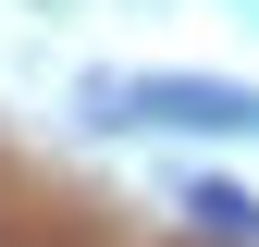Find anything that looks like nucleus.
<instances>
[{"mask_svg":"<svg viewBox=\"0 0 259 247\" xmlns=\"http://www.w3.org/2000/svg\"><path fill=\"white\" fill-rule=\"evenodd\" d=\"M111 124H259V87H210V74H136V87H99Z\"/></svg>","mask_w":259,"mask_h":247,"instance_id":"obj_1","label":"nucleus"},{"mask_svg":"<svg viewBox=\"0 0 259 247\" xmlns=\"http://www.w3.org/2000/svg\"><path fill=\"white\" fill-rule=\"evenodd\" d=\"M185 210H198V235H222V247L259 235V198H247V185H185Z\"/></svg>","mask_w":259,"mask_h":247,"instance_id":"obj_2","label":"nucleus"}]
</instances>
